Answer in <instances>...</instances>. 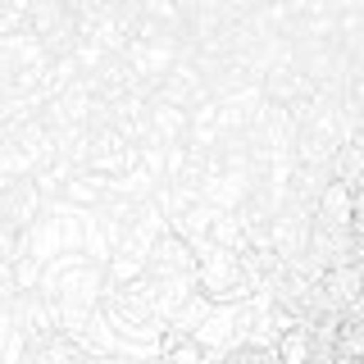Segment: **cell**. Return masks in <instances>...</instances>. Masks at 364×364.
Wrapping results in <instances>:
<instances>
[{"label": "cell", "instance_id": "1", "mask_svg": "<svg viewBox=\"0 0 364 364\" xmlns=\"http://www.w3.org/2000/svg\"><path fill=\"white\" fill-rule=\"evenodd\" d=\"M196 291L210 305H250L255 287H250L242 255L223 246H200V264H196Z\"/></svg>", "mask_w": 364, "mask_h": 364}, {"label": "cell", "instance_id": "2", "mask_svg": "<svg viewBox=\"0 0 364 364\" xmlns=\"http://www.w3.org/2000/svg\"><path fill=\"white\" fill-rule=\"evenodd\" d=\"M314 223L333 228V232H350V228H355V187H346V182H337V178L328 182V191L314 205Z\"/></svg>", "mask_w": 364, "mask_h": 364}, {"label": "cell", "instance_id": "3", "mask_svg": "<svg viewBox=\"0 0 364 364\" xmlns=\"http://www.w3.org/2000/svg\"><path fill=\"white\" fill-rule=\"evenodd\" d=\"M273 350H278V364H318V360H328L323 346H318V337H314V328H305V323H296L291 333H282Z\"/></svg>", "mask_w": 364, "mask_h": 364}]
</instances>
